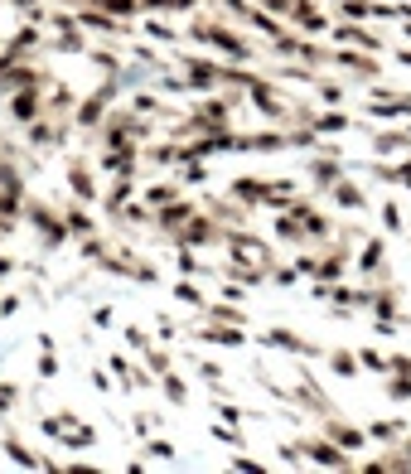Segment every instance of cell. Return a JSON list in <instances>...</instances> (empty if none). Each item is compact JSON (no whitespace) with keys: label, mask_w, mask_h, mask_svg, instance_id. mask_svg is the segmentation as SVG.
Masks as SVG:
<instances>
[]
</instances>
